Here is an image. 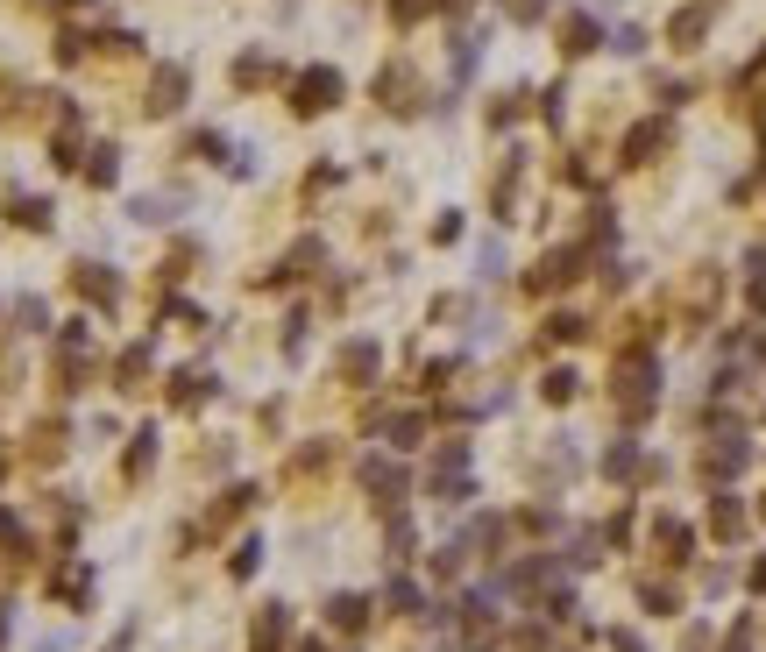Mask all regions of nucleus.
Segmentation results:
<instances>
[{"label": "nucleus", "mask_w": 766, "mask_h": 652, "mask_svg": "<svg viewBox=\"0 0 766 652\" xmlns=\"http://www.w3.org/2000/svg\"><path fill=\"white\" fill-rule=\"evenodd\" d=\"M596 43V22H568V50H589Z\"/></svg>", "instance_id": "39448f33"}, {"label": "nucleus", "mask_w": 766, "mask_h": 652, "mask_svg": "<svg viewBox=\"0 0 766 652\" xmlns=\"http://www.w3.org/2000/svg\"><path fill=\"white\" fill-rule=\"evenodd\" d=\"M15 220H22V227H50V206H43V199H15Z\"/></svg>", "instance_id": "7ed1b4c3"}, {"label": "nucleus", "mask_w": 766, "mask_h": 652, "mask_svg": "<svg viewBox=\"0 0 766 652\" xmlns=\"http://www.w3.org/2000/svg\"><path fill=\"white\" fill-rule=\"evenodd\" d=\"M426 15V0H398V22H419Z\"/></svg>", "instance_id": "423d86ee"}, {"label": "nucleus", "mask_w": 766, "mask_h": 652, "mask_svg": "<svg viewBox=\"0 0 766 652\" xmlns=\"http://www.w3.org/2000/svg\"><path fill=\"white\" fill-rule=\"evenodd\" d=\"M334 100H341V78H334V71H305V78H298V93H291L298 114H327Z\"/></svg>", "instance_id": "f257e3e1"}, {"label": "nucleus", "mask_w": 766, "mask_h": 652, "mask_svg": "<svg viewBox=\"0 0 766 652\" xmlns=\"http://www.w3.org/2000/svg\"><path fill=\"white\" fill-rule=\"evenodd\" d=\"M86 178H93V185H114V149H93V163H86Z\"/></svg>", "instance_id": "20e7f679"}, {"label": "nucleus", "mask_w": 766, "mask_h": 652, "mask_svg": "<svg viewBox=\"0 0 766 652\" xmlns=\"http://www.w3.org/2000/svg\"><path fill=\"white\" fill-rule=\"evenodd\" d=\"M178 100H185V71L164 64V71H157V86H149V114H178Z\"/></svg>", "instance_id": "f03ea898"}]
</instances>
